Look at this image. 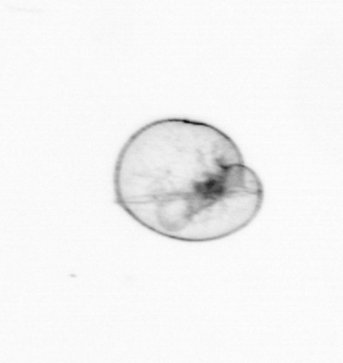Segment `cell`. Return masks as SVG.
<instances>
[{
  "mask_svg": "<svg viewBox=\"0 0 343 363\" xmlns=\"http://www.w3.org/2000/svg\"><path fill=\"white\" fill-rule=\"evenodd\" d=\"M115 203L157 235L216 242L245 229L264 188L232 138L189 118H163L136 131L115 162Z\"/></svg>",
  "mask_w": 343,
  "mask_h": 363,
  "instance_id": "obj_1",
  "label": "cell"
}]
</instances>
